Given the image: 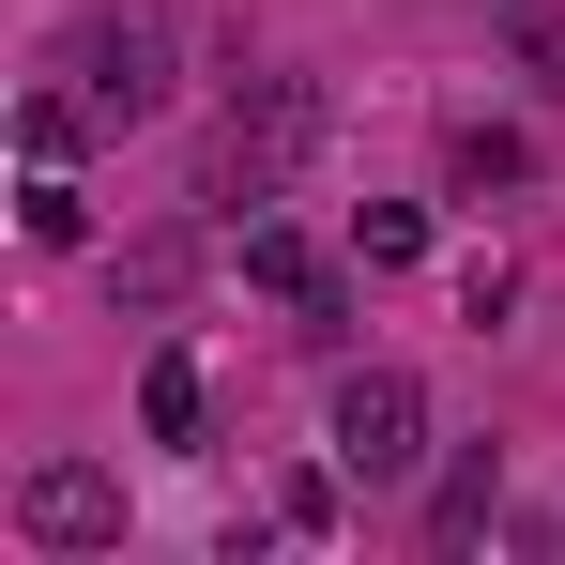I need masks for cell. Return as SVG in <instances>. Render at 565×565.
<instances>
[{"mask_svg": "<svg viewBox=\"0 0 565 565\" xmlns=\"http://www.w3.org/2000/svg\"><path fill=\"white\" fill-rule=\"evenodd\" d=\"M413 459H428V397H413L397 367L337 382V473H367V489H382V473H413Z\"/></svg>", "mask_w": 565, "mask_h": 565, "instance_id": "4", "label": "cell"}, {"mask_svg": "<svg viewBox=\"0 0 565 565\" xmlns=\"http://www.w3.org/2000/svg\"><path fill=\"white\" fill-rule=\"evenodd\" d=\"M306 153H321V77H245V107L214 122V153H199V184L230 199V214H276L306 184Z\"/></svg>", "mask_w": 565, "mask_h": 565, "instance_id": "1", "label": "cell"}, {"mask_svg": "<svg viewBox=\"0 0 565 565\" xmlns=\"http://www.w3.org/2000/svg\"><path fill=\"white\" fill-rule=\"evenodd\" d=\"M444 184H459V199L535 184V138H520V122H459V138H444Z\"/></svg>", "mask_w": 565, "mask_h": 565, "instance_id": "6", "label": "cell"}, {"mask_svg": "<svg viewBox=\"0 0 565 565\" xmlns=\"http://www.w3.org/2000/svg\"><path fill=\"white\" fill-rule=\"evenodd\" d=\"M184 276H199V245H184V230H153V245H122V276H107V290H122V306H184Z\"/></svg>", "mask_w": 565, "mask_h": 565, "instance_id": "7", "label": "cell"}, {"mask_svg": "<svg viewBox=\"0 0 565 565\" xmlns=\"http://www.w3.org/2000/svg\"><path fill=\"white\" fill-rule=\"evenodd\" d=\"M15 535H31V551H122V473L107 459H46L15 489Z\"/></svg>", "mask_w": 565, "mask_h": 565, "instance_id": "3", "label": "cell"}, {"mask_svg": "<svg viewBox=\"0 0 565 565\" xmlns=\"http://www.w3.org/2000/svg\"><path fill=\"white\" fill-rule=\"evenodd\" d=\"M489 504H504V473H489V459H459V473H444V489H428V535L459 551V535H473V520H489Z\"/></svg>", "mask_w": 565, "mask_h": 565, "instance_id": "8", "label": "cell"}, {"mask_svg": "<svg viewBox=\"0 0 565 565\" xmlns=\"http://www.w3.org/2000/svg\"><path fill=\"white\" fill-rule=\"evenodd\" d=\"M504 31H520V62L565 93V0H504Z\"/></svg>", "mask_w": 565, "mask_h": 565, "instance_id": "10", "label": "cell"}, {"mask_svg": "<svg viewBox=\"0 0 565 565\" xmlns=\"http://www.w3.org/2000/svg\"><path fill=\"white\" fill-rule=\"evenodd\" d=\"M245 276L276 290V306H290V321H306V337L337 321V260H321V245H290L276 214H245Z\"/></svg>", "mask_w": 565, "mask_h": 565, "instance_id": "5", "label": "cell"}, {"mask_svg": "<svg viewBox=\"0 0 565 565\" xmlns=\"http://www.w3.org/2000/svg\"><path fill=\"white\" fill-rule=\"evenodd\" d=\"M169 62H184V31H169L153 0L77 15V93H93V122H153V107H169Z\"/></svg>", "mask_w": 565, "mask_h": 565, "instance_id": "2", "label": "cell"}, {"mask_svg": "<svg viewBox=\"0 0 565 565\" xmlns=\"http://www.w3.org/2000/svg\"><path fill=\"white\" fill-rule=\"evenodd\" d=\"M138 428H153V444H199V367H184V352L138 382Z\"/></svg>", "mask_w": 565, "mask_h": 565, "instance_id": "9", "label": "cell"}, {"mask_svg": "<svg viewBox=\"0 0 565 565\" xmlns=\"http://www.w3.org/2000/svg\"><path fill=\"white\" fill-rule=\"evenodd\" d=\"M77 230H93V214H77V184H62V169H31V245H77Z\"/></svg>", "mask_w": 565, "mask_h": 565, "instance_id": "11", "label": "cell"}]
</instances>
